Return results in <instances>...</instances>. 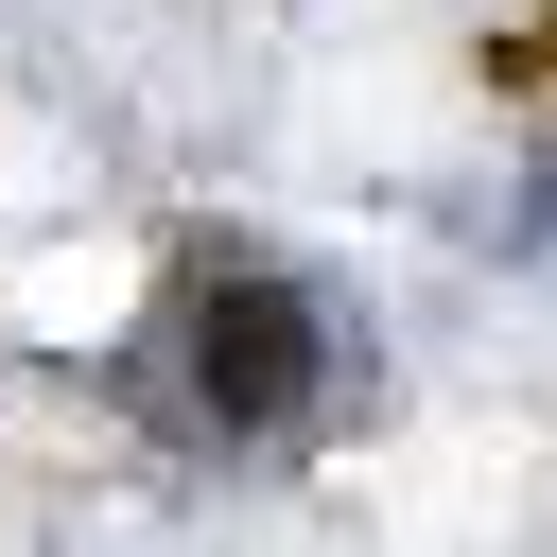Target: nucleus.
<instances>
[{
  "label": "nucleus",
  "instance_id": "nucleus-1",
  "mask_svg": "<svg viewBox=\"0 0 557 557\" xmlns=\"http://www.w3.org/2000/svg\"><path fill=\"white\" fill-rule=\"evenodd\" d=\"M313 383H331V331L296 278H191V418L209 435H278V418H313Z\"/></svg>",
  "mask_w": 557,
  "mask_h": 557
}]
</instances>
